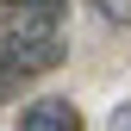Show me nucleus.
I'll return each instance as SVG.
<instances>
[{
  "instance_id": "1",
  "label": "nucleus",
  "mask_w": 131,
  "mask_h": 131,
  "mask_svg": "<svg viewBox=\"0 0 131 131\" xmlns=\"http://www.w3.org/2000/svg\"><path fill=\"white\" fill-rule=\"evenodd\" d=\"M69 38H62V13H44V6H6L0 13V94L19 88V81L56 69Z\"/></svg>"
},
{
  "instance_id": "2",
  "label": "nucleus",
  "mask_w": 131,
  "mask_h": 131,
  "mask_svg": "<svg viewBox=\"0 0 131 131\" xmlns=\"http://www.w3.org/2000/svg\"><path fill=\"white\" fill-rule=\"evenodd\" d=\"M19 131H81L75 100H31L19 112Z\"/></svg>"
},
{
  "instance_id": "3",
  "label": "nucleus",
  "mask_w": 131,
  "mask_h": 131,
  "mask_svg": "<svg viewBox=\"0 0 131 131\" xmlns=\"http://www.w3.org/2000/svg\"><path fill=\"white\" fill-rule=\"evenodd\" d=\"M100 19H112V25H131V0H88Z\"/></svg>"
},
{
  "instance_id": "4",
  "label": "nucleus",
  "mask_w": 131,
  "mask_h": 131,
  "mask_svg": "<svg viewBox=\"0 0 131 131\" xmlns=\"http://www.w3.org/2000/svg\"><path fill=\"white\" fill-rule=\"evenodd\" d=\"M6 6H44V13H62V0H6Z\"/></svg>"
},
{
  "instance_id": "5",
  "label": "nucleus",
  "mask_w": 131,
  "mask_h": 131,
  "mask_svg": "<svg viewBox=\"0 0 131 131\" xmlns=\"http://www.w3.org/2000/svg\"><path fill=\"white\" fill-rule=\"evenodd\" d=\"M112 131H131V100H125L119 112H112Z\"/></svg>"
}]
</instances>
